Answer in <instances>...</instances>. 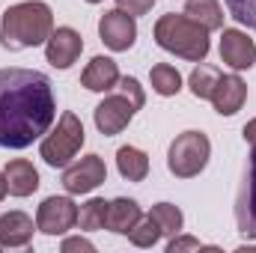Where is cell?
Masks as SVG:
<instances>
[{"mask_svg": "<svg viewBox=\"0 0 256 253\" xmlns=\"http://www.w3.org/2000/svg\"><path fill=\"white\" fill-rule=\"evenodd\" d=\"M108 200H102V196H92V200H86L80 208H78V226L80 230H86V232H96V230H104V224H108Z\"/></svg>", "mask_w": 256, "mask_h": 253, "instance_id": "20", "label": "cell"}, {"mask_svg": "<svg viewBox=\"0 0 256 253\" xmlns=\"http://www.w3.org/2000/svg\"><path fill=\"white\" fill-rule=\"evenodd\" d=\"M212 158V143L202 131H182L167 152V167L176 179H194L206 170Z\"/></svg>", "mask_w": 256, "mask_h": 253, "instance_id": "5", "label": "cell"}, {"mask_svg": "<svg viewBox=\"0 0 256 253\" xmlns=\"http://www.w3.org/2000/svg\"><path fill=\"white\" fill-rule=\"evenodd\" d=\"M104 182H108V167H104L102 155H84L78 164L63 170L66 194H92Z\"/></svg>", "mask_w": 256, "mask_h": 253, "instance_id": "7", "label": "cell"}, {"mask_svg": "<svg viewBox=\"0 0 256 253\" xmlns=\"http://www.w3.org/2000/svg\"><path fill=\"white\" fill-rule=\"evenodd\" d=\"M98 36L110 51L122 54L137 42V21L134 15H128L122 9H110L98 18Z\"/></svg>", "mask_w": 256, "mask_h": 253, "instance_id": "8", "label": "cell"}, {"mask_svg": "<svg viewBox=\"0 0 256 253\" xmlns=\"http://www.w3.org/2000/svg\"><path fill=\"white\" fill-rule=\"evenodd\" d=\"M224 3L238 24H244L248 30L256 33V0H224Z\"/></svg>", "mask_w": 256, "mask_h": 253, "instance_id": "25", "label": "cell"}, {"mask_svg": "<svg viewBox=\"0 0 256 253\" xmlns=\"http://www.w3.org/2000/svg\"><path fill=\"white\" fill-rule=\"evenodd\" d=\"M134 114H137V108L128 102L122 92H116V96H108V98L96 108L92 120H96V128H98L104 137H114V134H120L122 128H128V122L134 120Z\"/></svg>", "mask_w": 256, "mask_h": 253, "instance_id": "11", "label": "cell"}, {"mask_svg": "<svg viewBox=\"0 0 256 253\" xmlns=\"http://www.w3.org/2000/svg\"><path fill=\"white\" fill-rule=\"evenodd\" d=\"M54 33V12L42 0H24L3 12L0 21V45L6 51H24L45 45Z\"/></svg>", "mask_w": 256, "mask_h": 253, "instance_id": "2", "label": "cell"}, {"mask_svg": "<svg viewBox=\"0 0 256 253\" xmlns=\"http://www.w3.org/2000/svg\"><path fill=\"white\" fill-rule=\"evenodd\" d=\"M182 250H202V244H200V238H194V236H173L170 238V244H167V253H182Z\"/></svg>", "mask_w": 256, "mask_h": 253, "instance_id": "27", "label": "cell"}, {"mask_svg": "<svg viewBox=\"0 0 256 253\" xmlns=\"http://www.w3.org/2000/svg\"><path fill=\"white\" fill-rule=\"evenodd\" d=\"M57 120L48 74L33 68H0V146L27 149Z\"/></svg>", "mask_w": 256, "mask_h": 253, "instance_id": "1", "label": "cell"}, {"mask_svg": "<svg viewBox=\"0 0 256 253\" xmlns=\"http://www.w3.org/2000/svg\"><path fill=\"white\" fill-rule=\"evenodd\" d=\"M116 170L128 182H143L149 176V155L137 146H122L116 152Z\"/></svg>", "mask_w": 256, "mask_h": 253, "instance_id": "18", "label": "cell"}, {"mask_svg": "<svg viewBox=\"0 0 256 253\" xmlns=\"http://www.w3.org/2000/svg\"><path fill=\"white\" fill-rule=\"evenodd\" d=\"M116 84H120V68L110 57H92L80 74V86L90 92H110Z\"/></svg>", "mask_w": 256, "mask_h": 253, "instance_id": "15", "label": "cell"}, {"mask_svg": "<svg viewBox=\"0 0 256 253\" xmlns=\"http://www.w3.org/2000/svg\"><path fill=\"white\" fill-rule=\"evenodd\" d=\"M155 6V0H116V9H122L128 15H146Z\"/></svg>", "mask_w": 256, "mask_h": 253, "instance_id": "28", "label": "cell"}, {"mask_svg": "<svg viewBox=\"0 0 256 253\" xmlns=\"http://www.w3.org/2000/svg\"><path fill=\"white\" fill-rule=\"evenodd\" d=\"M140 218H143V214H140L137 200L116 196V200L108 206V224H104V230H110V232H116V236H128Z\"/></svg>", "mask_w": 256, "mask_h": 253, "instance_id": "17", "label": "cell"}, {"mask_svg": "<svg viewBox=\"0 0 256 253\" xmlns=\"http://www.w3.org/2000/svg\"><path fill=\"white\" fill-rule=\"evenodd\" d=\"M242 137H244V140H248L250 146H256V120H250L248 126L242 128Z\"/></svg>", "mask_w": 256, "mask_h": 253, "instance_id": "30", "label": "cell"}, {"mask_svg": "<svg viewBox=\"0 0 256 253\" xmlns=\"http://www.w3.org/2000/svg\"><path fill=\"white\" fill-rule=\"evenodd\" d=\"M220 63L230 66L232 72L254 68V63H256V42L244 33V30L226 27L224 36H220Z\"/></svg>", "mask_w": 256, "mask_h": 253, "instance_id": "10", "label": "cell"}, {"mask_svg": "<svg viewBox=\"0 0 256 253\" xmlns=\"http://www.w3.org/2000/svg\"><path fill=\"white\" fill-rule=\"evenodd\" d=\"M149 80H152V90L158 92V96H176L179 90H182V74L176 72V66L170 63H158L149 68Z\"/></svg>", "mask_w": 256, "mask_h": 253, "instance_id": "21", "label": "cell"}, {"mask_svg": "<svg viewBox=\"0 0 256 253\" xmlns=\"http://www.w3.org/2000/svg\"><path fill=\"white\" fill-rule=\"evenodd\" d=\"M84 140H86L84 122H80L72 110H66L63 116H60V122H57V128L42 137L39 155H42V161H45L48 167H68V161L80 152Z\"/></svg>", "mask_w": 256, "mask_h": 253, "instance_id": "4", "label": "cell"}, {"mask_svg": "<svg viewBox=\"0 0 256 253\" xmlns=\"http://www.w3.org/2000/svg\"><path fill=\"white\" fill-rule=\"evenodd\" d=\"M78 224V206L72 196H48L36 212V230L45 236H63Z\"/></svg>", "mask_w": 256, "mask_h": 253, "instance_id": "6", "label": "cell"}, {"mask_svg": "<svg viewBox=\"0 0 256 253\" xmlns=\"http://www.w3.org/2000/svg\"><path fill=\"white\" fill-rule=\"evenodd\" d=\"M236 224H238L242 236L256 238V146H254V152L248 155L244 182H242L238 200H236Z\"/></svg>", "mask_w": 256, "mask_h": 253, "instance_id": "9", "label": "cell"}, {"mask_svg": "<svg viewBox=\"0 0 256 253\" xmlns=\"http://www.w3.org/2000/svg\"><path fill=\"white\" fill-rule=\"evenodd\" d=\"M149 214H152L155 224L161 226V236H176V232H182V226H185V218H182L179 206H173V202H158V206H152Z\"/></svg>", "mask_w": 256, "mask_h": 253, "instance_id": "22", "label": "cell"}, {"mask_svg": "<svg viewBox=\"0 0 256 253\" xmlns=\"http://www.w3.org/2000/svg\"><path fill=\"white\" fill-rule=\"evenodd\" d=\"M218 78H220V72H218L214 66L200 63L191 72V78H188V86H191V92L196 96V98H212V90H214Z\"/></svg>", "mask_w": 256, "mask_h": 253, "instance_id": "23", "label": "cell"}, {"mask_svg": "<svg viewBox=\"0 0 256 253\" xmlns=\"http://www.w3.org/2000/svg\"><path fill=\"white\" fill-rule=\"evenodd\" d=\"M116 86H120V92L126 96V98L131 102V104H134V108H137V110L143 108L146 96H143V86L137 84V78H120V84H116Z\"/></svg>", "mask_w": 256, "mask_h": 253, "instance_id": "26", "label": "cell"}, {"mask_svg": "<svg viewBox=\"0 0 256 253\" xmlns=\"http://www.w3.org/2000/svg\"><path fill=\"white\" fill-rule=\"evenodd\" d=\"M72 250H96V244L92 242H86V238H80V236H74V238H66L63 242V253H72Z\"/></svg>", "mask_w": 256, "mask_h": 253, "instance_id": "29", "label": "cell"}, {"mask_svg": "<svg viewBox=\"0 0 256 253\" xmlns=\"http://www.w3.org/2000/svg\"><path fill=\"white\" fill-rule=\"evenodd\" d=\"M158 238H161V226L155 224V218H152V214L140 218V220L134 224V230L128 232V242H131L134 248H155V244H158Z\"/></svg>", "mask_w": 256, "mask_h": 253, "instance_id": "24", "label": "cell"}, {"mask_svg": "<svg viewBox=\"0 0 256 253\" xmlns=\"http://www.w3.org/2000/svg\"><path fill=\"white\" fill-rule=\"evenodd\" d=\"M33 218L24 212H6L0 214V248H27L33 242Z\"/></svg>", "mask_w": 256, "mask_h": 253, "instance_id": "14", "label": "cell"}, {"mask_svg": "<svg viewBox=\"0 0 256 253\" xmlns=\"http://www.w3.org/2000/svg\"><path fill=\"white\" fill-rule=\"evenodd\" d=\"M86 3H102V0H86Z\"/></svg>", "mask_w": 256, "mask_h": 253, "instance_id": "32", "label": "cell"}, {"mask_svg": "<svg viewBox=\"0 0 256 253\" xmlns=\"http://www.w3.org/2000/svg\"><path fill=\"white\" fill-rule=\"evenodd\" d=\"M6 194H9V188H6V176L0 173V202H3V196H6Z\"/></svg>", "mask_w": 256, "mask_h": 253, "instance_id": "31", "label": "cell"}, {"mask_svg": "<svg viewBox=\"0 0 256 253\" xmlns=\"http://www.w3.org/2000/svg\"><path fill=\"white\" fill-rule=\"evenodd\" d=\"M185 15L191 21H196L200 27H206L208 33L224 27V9H220L218 0H188L185 3Z\"/></svg>", "mask_w": 256, "mask_h": 253, "instance_id": "19", "label": "cell"}, {"mask_svg": "<svg viewBox=\"0 0 256 253\" xmlns=\"http://www.w3.org/2000/svg\"><path fill=\"white\" fill-rule=\"evenodd\" d=\"M6 176V188L12 196H30L39 190V170L27 161V158H15L3 167Z\"/></svg>", "mask_w": 256, "mask_h": 253, "instance_id": "16", "label": "cell"}, {"mask_svg": "<svg viewBox=\"0 0 256 253\" xmlns=\"http://www.w3.org/2000/svg\"><path fill=\"white\" fill-rule=\"evenodd\" d=\"M208 102L214 104V110L220 116H236L248 102V84L238 74H220Z\"/></svg>", "mask_w": 256, "mask_h": 253, "instance_id": "13", "label": "cell"}, {"mask_svg": "<svg viewBox=\"0 0 256 253\" xmlns=\"http://www.w3.org/2000/svg\"><path fill=\"white\" fill-rule=\"evenodd\" d=\"M152 33H155L158 48H164V51H170V54H176L188 63H202L208 57V48H212L208 30L200 27L196 21H191L185 12L182 15H176V12L161 15L155 21Z\"/></svg>", "mask_w": 256, "mask_h": 253, "instance_id": "3", "label": "cell"}, {"mask_svg": "<svg viewBox=\"0 0 256 253\" xmlns=\"http://www.w3.org/2000/svg\"><path fill=\"white\" fill-rule=\"evenodd\" d=\"M80 51H84V39L74 27H57L45 42V57L54 68H68L80 57Z\"/></svg>", "mask_w": 256, "mask_h": 253, "instance_id": "12", "label": "cell"}]
</instances>
